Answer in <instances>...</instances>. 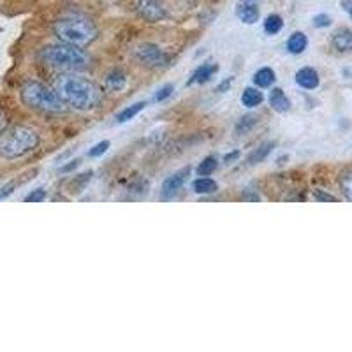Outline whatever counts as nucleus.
Wrapping results in <instances>:
<instances>
[{
    "instance_id": "f257e3e1",
    "label": "nucleus",
    "mask_w": 352,
    "mask_h": 352,
    "mask_svg": "<svg viewBox=\"0 0 352 352\" xmlns=\"http://www.w3.org/2000/svg\"><path fill=\"white\" fill-rule=\"evenodd\" d=\"M53 90L60 97L65 106L74 109H92L102 99L100 88L94 81L76 74H60L53 81Z\"/></svg>"
},
{
    "instance_id": "f03ea898",
    "label": "nucleus",
    "mask_w": 352,
    "mask_h": 352,
    "mask_svg": "<svg viewBox=\"0 0 352 352\" xmlns=\"http://www.w3.org/2000/svg\"><path fill=\"white\" fill-rule=\"evenodd\" d=\"M39 144V134L34 129L16 125L0 132V159H20L34 152Z\"/></svg>"
},
{
    "instance_id": "7ed1b4c3",
    "label": "nucleus",
    "mask_w": 352,
    "mask_h": 352,
    "mask_svg": "<svg viewBox=\"0 0 352 352\" xmlns=\"http://www.w3.org/2000/svg\"><path fill=\"white\" fill-rule=\"evenodd\" d=\"M53 32L60 43L85 46L97 37V27L90 18L81 16V14H71V16L60 18L56 21L53 25Z\"/></svg>"
},
{
    "instance_id": "20e7f679",
    "label": "nucleus",
    "mask_w": 352,
    "mask_h": 352,
    "mask_svg": "<svg viewBox=\"0 0 352 352\" xmlns=\"http://www.w3.org/2000/svg\"><path fill=\"white\" fill-rule=\"evenodd\" d=\"M41 56L50 67L60 69V71H85L90 65V58H88L87 53L80 46L67 43L53 44V46L44 48Z\"/></svg>"
},
{
    "instance_id": "39448f33",
    "label": "nucleus",
    "mask_w": 352,
    "mask_h": 352,
    "mask_svg": "<svg viewBox=\"0 0 352 352\" xmlns=\"http://www.w3.org/2000/svg\"><path fill=\"white\" fill-rule=\"evenodd\" d=\"M21 100L28 108L41 113H62L65 111V104L56 96L53 88L39 83V81H28L21 88Z\"/></svg>"
},
{
    "instance_id": "423d86ee",
    "label": "nucleus",
    "mask_w": 352,
    "mask_h": 352,
    "mask_svg": "<svg viewBox=\"0 0 352 352\" xmlns=\"http://www.w3.org/2000/svg\"><path fill=\"white\" fill-rule=\"evenodd\" d=\"M136 58L141 64L148 65V67H164V65L169 64V56L159 46L150 43H144L138 46Z\"/></svg>"
},
{
    "instance_id": "0eeeda50",
    "label": "nucleus",
    "mask_w": 352,
    "mask_h": 352,
    "mask_svg": "<svg viewBox=\"0 0 352 352\" xmlns=\"http://www.w3.org/2000/svg\"><path fill=\"white\" fill-rule=\"evenodd\" d=\"M138 14L148 23H155V21L164 20L166 18V8L160 0H138Z\"/></svg>"
},
{
    "instance_id": "6e6552de",
    "label": "nucleus",
    "mask_w": 352,
    "mask_h": 352,
    "mask_svg": "<svg viewBox=\"0 0 352 352\" xmlns=\"http://www.w3.org/2000/svg\"><path fill=\"white\" fill-rule=\"evenodd\" d=\"M188 173H190V169L184 168V169H180V171H176L175 175L169 176L168 180L162 184V197L169 199V197H173L175 194H178V190L184 187L185 180H187Z\"/></svg>"
},
{
    "instance_id": "1a4fd4ad",
    "label": "nucleus",
    "mask_w": 352,
    "mask_h": 352,
    "mask_svg": "<svg viewBox=\"0 0 352 352\" xmlns=\"http://www.w3.org/2000/svg\"><path fill=\"white\" fill-rule=\"evenodd\" d=\"M296 83L305 90H314L319 87V72L312 67H303L296 72Z\"/></svg>"
},
{
    "instance_id": "9d476101",
    "label": "nucleus",
    "mask_w": 352,
    "mask_h": 352,
    "mask_svg": "<svg viewBox=\"0 0 352 352\" xmlns=\"http://www.w3.org/2000/svg\"><path fill=\"white\" fill-rule=\"evenodd\" d=\"M331 43L335 46V50H338L340 53L352 52V30H349V28H338L333 34Z\"/></svg>"
},
{
    "instance_id": "9b49d317",
    "label": "nucleus",
    "mask_w": 352,
    "mask_h": 352,
    "mask_svg": "<svg viewBox=\"0 0 352 352\" xmlns=\"http://www.w3.org/2000/svg\"><path fill=\"white\" fill-rule=\"evenodd\" d=\"M270 106L276 113H285L291 109V100H289V97L285 96L282 88H273L270 92Z\"/></svg>"
},
{
    "instance_id": "f8f14e48",
    "label": "nucleus",
    "mask_w": 352,
    "mask_h": 352,
    "mask_svg": "<svg viewBox=\"0 0 352 352\" xmlns=\"http://www.w3.org/2000/svg\"><path fill=\"white\" fill-rule=\"evenodd\" d=\"M217 71H219V65L217 64H212V62H208V64H203L201 67H197L196 72H194L192 78H190V81H188V85L206 83V81H208Z\"/></svg>"
},
{
    "instance_id": "ddd939ff",
    "label": "nucleus",
    "mask_w": 352,
    "mask_h": 352,
    "mask_svg": "<svg viewBox=\"0 0 352 352\" xmlns=\"http://www.w3.org/2000/svg\"><path fill=\"white\" fill-rule=\"evenodd\" d=\"M308 39L303 32H294L291 34V37L287 39V52L292 55H300L307 50Z\"/></svg>"
},
{
    "instance_id": "4468645a",
    "label": "nucleus",
    "mask_w": 352,
    "mask_h": 352,
    "mask_svg": "<svg viewBox=\"0 0 352 352\" xmlns=\"http://www.w3.org/2000/svg\"><path fill=\"white\" fill-rule=\"evenodd\" d=\"M125 85H127V76L120 69H113L108 74V78H106V87L113 90V92H120Z\"/></svg>"
},
{
    "instance_id": "2eb2a0df",
    "label": "nucleus",
    "mask_w": 352,
    "mask_h": 352,
    "mask_svg": "<svg viewBox=\"0 0 352 352\" xmlns=\"http://www.w3.org/2000/svg\"><path fill=\"white\" fill-rule=\"evenodd\" d=\"M236 16L240 18L243 23L254 25L257 20H259V9L254 4H241L240 8L236 9Z\"/></svg>"
},
{
    "instance_id": "dca6fc26",
    "label": "nucleus",
    "mask_w": 352,
    "mask_h": 352,
    "mask_svg": "<svg viewBox=\"0 0 352 352\" xmlns=\"http://www.w3.org/2000/svg\"><path fill=\"white\" fill-rule=\"evenodd\" d=\"M263 92L252 87L245 88L243 94H241V104L247 106V108H257L263 102Z\"/></svg>"
},
{
    "instance_id": "f3484780",
    "label": "nucleus",
    "mask_w": 352,
    "mask_h": 352,
    "mask_svg": "<svg viewBox=\"0 0 352 352\" xmlns=\"http://www.w3.org/2000/svg\"><path fill=\"white\" fill-rule=\"evenodd\" d=\"M275 83V71L270 67H263L254 74V85L259 88H268Z\"/></svg>"
},
{
    "instance_id": "a211bd4d",
    "label": "nucleus",
    "mask_w": 352,
    "mask_h": 352,
    "mask_svg": "<svg viewBox=\"0 0 352 352\" xmlns=\"http://www.w3.org/2000/svg\"><path fill=\"white\" fill-rule=\"evenodd\" d=\"M273 146H275V143L261 144L259 148L254 150V152L248 155V164H259V162H263V160L270 155V152L273 150Z\"/></svg>"
},
{
    "instance_id": "6ab92c4d",
    "label": "nucleus",
    "mask_w": 352,
    "mask_h": 352,
    "mask_svg": "<svg viewBox=\"0 0 352 352\" xmlns=\"http://www.w3.org/2000/svg\"><path fill=\"white\" fill-rule=\"evenodd\" d=\"M144 102H136V104H132V106H129V108H125V109H122L120 113H118V115H116V122H120V124H125V122H129V120H132V118H134V116L138 115V113H141L144 109Z\"/></svg>"
},
{
    "instance_id": "aec40b11",
    "label": "nucleus",
    "mask_w": 352,
    "mask_h": 352,
    "mask_svg": "<svg viewBox=\"0 0 352 352\" xmlns=\"http://www.w3.org/2000/svg\"><path fill=\"white\" fill-rule=\"evenodd\" d=\"M192 188L196 194H213L217 190V184L212 178H197Z\"/></svg>"
},
{
    "instance_id": "412c9836",
    "label": "nucleus",
    "mask_w": 352,
    "mask_h": 352,
    "mask_svg": "<svg viewBox=\"0 0 352 352\" xmlns=\"http://www.w3.org/2000/svg\"><path fill=\"white\" fill-rule=\"evenodd\" d=\"M282 27H284V21H282V18L278 16V14H270V16L266 18V21H264V30H266L270 36L280 32Z\"/></svg>"
},
{
    "instance_id": "4be33fe9",
    "label": "nucleus",
    "mask_w": 352,
    "mask_h": 352,
    "mask_svg": "<svg viewBox=\"0 0 352 352\" xmlns=\"http://www.w3.org/2000/svg\"><path fill=\"white\" fill-rule=\"evenodd\" d=\"M340 187L344 196L352 203V169H349L340 176Z\"/></svg>"
},
{
    "instance_id": "5701e85b",
    "label": "nucleus",
    "mask_w": 352,
    "mask_h": 352,
    "mask_svg": "<svg viewBox=\"0 0 352 352\" xmlns=\"http://www.w3.org/2000/svg\"><path fill=\"white\" fill-rule=\"evenodd\" d=\"M217 169V159L215 157H206L197 168V175L199 176H210Z\"/></svg>"
},
{
    "instance_id": "b1692460",
    "label": "nucleus",
    "mask_w": 352,
    "mask_h": 352,
    "mask_svg": "<svg viewBox=\"0 0 352 352\" xmlns=\"http://www.w3.org/2000/svg\"><path fill=\"white\" fill-rule=\"evenodd\" d=\"M256 122H257V116H254V115L243 116V118H241L240 124H238L236 132H240V134H241V132H247L248 129L254 127V125H256Z\"/></svg>"
},
{
    "instance_id": "393cba45",
    "label": "nucleus",
    "mask_w": 352,
    "mask_h": 352,
    "mask_svg": "<svg viewBox=\"0 0 352 352\" xmlns=\"http://www.w3.org/2000/svg\"><path fill=\"white\" fill-rule=\"evenodd\" d=\"M44 199H46V190L44 188H36V190H32V192L25 197L27 203H43Z\"/></svg>"
},
{
    "instance_id": "a878e982",
    "label": "nucleus",
    "mask_w": 352,
    "mask_h": 352,
    "mask_svg": "<svg viewBox=\"0 0 352 352\" xmlns=\"http://www.w3.org/2000/svg\"><path fill=\"white\" fill-rule=\"evenodd\" d=\"M173 92H175V87H173V85H164V87L157 90L155 100L157 102H160V100H166Z\"/></svg>"
},
{
    "instance_id": "bb28decb",
    "label": "nucleus",
    "mask_w": 352,
    "mask_h": 352,
    "mask_svg": "<svg viewBox=\"0 0 352 352\" xmlns=\"http://www.w3.org/2000/svg\"><path fill=\"white\" fill-rule=\"evenodd\" d=\"M108 148H109V141H100V143H97L96 146H94V148L88 152V155H90V157H100L102 153L108 152Z\"/></svg>"
},
{
    "instance_id": "cd10ccee",
    "label": "nucleus",
    "mask_w": 352,
    "mask_h": 352,
    "mask_svg": "<svg viewBox=\"0 0 352 352\" xmlns=\"http://www.w3.org/2000/svg\"><path fill=\"white\" fill-rule=\"evenodd\" d=\"M329 25H331V18H329L328 14H317V16L314 18V27L324 28L329 27Z\"/></svg>"
},
{
    "instance_id": "c85d7f7f",
    "label": "nucleus",
    "mask_w": 352,
    "mask_h": 352,
    "mask_svg": "<svg viewBox=\"0 0 352 352\" xmlns=\"http://www.w3.org/2000/svg\"><path fill=\"white\" fill-rule=\"evenodd\" d=\"M314 197H316L317 201H324V203H335L336 201V197L335 196H329V194H324L322 192V190H316V192H314Z\"/></svg>"
},
{
    "instance_id": "c756f323",
    "label": "nucleus",
    "mask_w": 352,
    "mask_h": 352,
    "mask_svg": "<svg viewBox=\"0 0 352 352\" xmlns=\"http://www.w3.org/2000/svg\"><path fill=\"white\" fill-rule=\"evenodd\" d=\"M12 190H14V184H8L4 187H0V201L6 199L8 196H11Z\"/></svg>"
},
{
    "instance_id": "7c9ffc66",
    "label": "nucleus",
    "mask_w": 352,
    "mask_h": 352,
    "mask_svg": "<svg viewBox=\"0 0 352 352\" xmlns=\"http://www.w3.org/2000/svg\"><path fill=\"white\" fill-rule=\"evenodd\" d=\"M231 83H232L231 78H229V80H224V81H222V83L219 85V92H226V90H228V88L231 87Z\"/></svg>"
},
{
    "instance_id": "2f4dec72",
    "label": "nucleus",
    "mask_w": 352,
    "mask_h": 352,
    "mask_svg": "<svg viewBox=\"0 0 352 352\" xmlns=\"http://www.w3.org/2000/svg\"><path fill=\"white\" fill-rule=\"evenodd\" d=\"M238 157H240V152H232V153H229V155H226L224 157V162H232V160H236Z\"/></svg>"
},
{
    "instance_id": "473e14b6",
    "label": "nucleus",
    "mask_w": 352,
    "mask_h": 352,
    "mask_svg": "<svg viewBox=\"0 0 352 352\" xmlns=\"http://www.w3.org/2000/svg\"><path fill=\"white\" fill-rule=\"evenodd\" d=\"M78 166H80V160H74V162H72V164L65 166V168H64V169H62V171H71V169L78 168Z\"/></svg>"
},
{
    "instance_id": "72a5a7b5",
    "label": "nucleus",
    "mask_w": 352,
    "mask_h": 352,
    "mask_svg": "<svg viewBox=\"0 0 352 352\" xmlns=\"http://www.w3.org/2000/svg\"><path fill=\"white\" fill-rule=\"evenodd\" d=\"M4 127H6V116H4V113L0 111V132L4 131Z\"/></svg>"
},
{
    "instance_id": "f704fd0d",
    "label": "nucleus",
    "mask_w": 352,
    "mask_h": 352,
    "mask_svg": "<svg viewBox=\"0 0 352 352\" xmlns=\"http://www.w3.org/2000/svg\"><path fill=\"white\" fill-rule=\"evenodd\" d=\"M345 9H347L349 16H351V20H352V0H351V2H347V8H345Z\"/></svg>"
}]
</instances>
